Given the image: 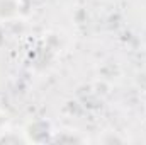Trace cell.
Masks as SVG:
<instances>
[{
    "label": "cell",
    "instance_id": "cell-4",
    "mask_svg": "<svg viewBox=\"0 0 146 145\" xmlns=\"http://www.w3.org/2000/svg\"><path fill=\"white\" fill-rule=\"evenodd\" d=\"M26 142H27L26 135H24V137H19V135L14 133V132H3V133H0V144L19 145V144H26Z\"/></svg>",
    "mask_w": 146,
    "mask_h": 145
},
{
    "label": "cell",
    "instance_id": "cell-5",
    "mask_svg": "<svg viewBox=\"0 0 146 145\" xmlns=\"http://www.w3.org/2000/svg\"><path fill=\"white\" fill-rule=\"evenodd\" d=\"M5 126H7V118H5V114L0 111V133L5 132Z\"/></svg>",
    "mask_w": 146,
    "mask_h": 145
},
{
    "label": "cell",
    "instance_id": "cell-2",
    "mask_svg": "<svg viewBox=\"0 0 146 145\" xmlns=\"http://www.w3.org/2000/svg\"><path fill=\"white\" fill-rule=\"evenodd\" d=\"M21 10L19 0H0V19L2 21H10L14 19Z\"/></svg>",
    "mask_w": 146,
    "mask_h": 145
},
{
    "label": "cell",
    "instance_id": "cell-3",
    "mask_svg": "<svg viewBox=\"0 0 146 145\" xmlns=\"http://www.w3.org/2000/svg\"><path fill=\"white\" fill-rule=\"evenodd\" d=\"M82 142V138L78 137V135H75L72 132H60V133H56L54 132V135H53V138H51V144H68V145H73V144H80Z\"/></svg>",
    "mask_w": 146,
    "mask_h": 145
},
{
    "label": "cell",
    "instance_id": "cell-1",
    "mask_svg": "<svg viewBox=\"0 0 146 145\" xmlns=\"http://www.w3.org/2000/svg\"><path fill=\"white\" fill-rule=\"evenodd\" d=\"M24 135H26L27 142H31V144H48V142H51L54 132H53L49 121H46V119H34V121H31L26 126Z\"/></svg>",
    "mask_w": 146,
    "mask_h": 145
}]
</instances>
